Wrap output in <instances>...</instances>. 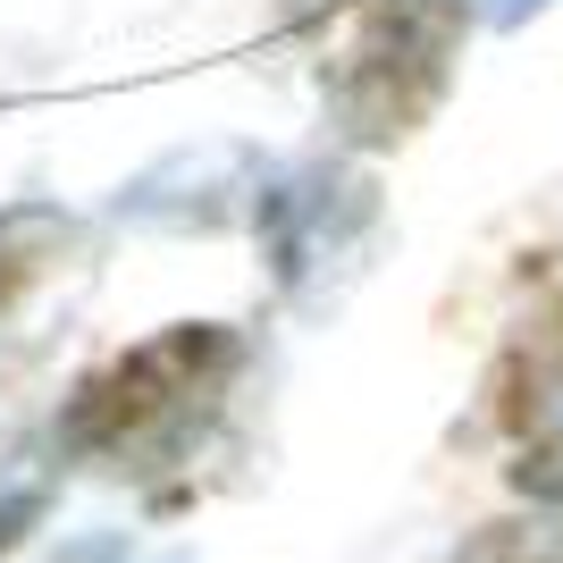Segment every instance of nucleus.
Listing matches in <instances>:
<instances>
[{
	"instance_id": "5",
	"label": "nucleus",
	"mask_w": 563,
	"mask_h": 563,
	"mask_svg": "<svg viewBox=\"0 0 563 563\" xmlns=\"http://www.w3.org/2000/svg\"><path fill=\"white\" fill-rule=\"evenodd\" d=\"M454 563H563V521H488Z\"/></svg>"
},
{
	"instance_id": "3",
	"label": "nucleus",
	"mask_w": 563,
	"mask_h": 563,
	"mask_svg": "<svg viewBox=\"0 0 563 563\" xmlns=\"http://www.w3.org/2000/svg\"><path fill=\"white\" fill-rule=\"evenodd\" d=\"M555 404H563V303L547 311L539 329L505 353V371H496V412L514 429H539Z\"/></svg>"
},
{
	"instance_id": "2",
	"label": "nucleus",
	"mask_w": 563,
	"mask_h": 563,
	"mask_svg": "<svg viewBox=\"0 0 563 563\" xmlns=\"http://www.w3.org/2000/svg\"><path fill=\"white\" fill-rule=\"evenodd\" d=\"M463 51V0H371L329 68V110L353 143H404L438 110Z\"/></svg>"
},
{
	"instance_id": "1",
	"label": "nucleus",
	"mask_w": 563,
	"mask_h": 563,
	"mask_svg": "<svg viewBox=\"0 0 563 563\" xmlns=\"http://www.w3.org/2000/svg\"><path fill=\"white\" fill-rule=\"evenodd\" d=\"M235 362H244V345L228 329H161L152 345L118 353L110 371H93L76 387V404L59 412V438L85 463L152 471L194 446V429L228 396Z\"/></svg>"
},
{
	"instance_id": "6",
	"label": "nucleus",
	"mask_w": 563,
	"mask_h": 563,
	"mask_svg": "<svg viewBox=\"0 0 563 563\" xmlns=\"http://www.w3.org/2000/svg\"><path fill=\"white\" fill-rule=\"evenodd\" d=\"M514 479H521V488H539V496H555V505H563V404H555V412L539 421V438L521 446Z\"/></svg>"
},
{
	"instance_id": "4",
	"label": "nucleus",
	"mask_w": 563,
	"mask_h": 563,
	"mask_svg": "<svg viewBox=\"0 0 563 563\" xmlns=\"http://www.w3.org/2000/svg\"><path fill=\"white\" fill-rule=\"evenodd\" d=\"M68 244H76V228L51 211V202H18V211H0V311L18 303V295L43 278Z\"/></svg>"
}]
</instances>
